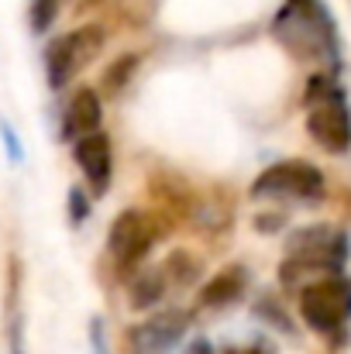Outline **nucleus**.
Here are the masks:
<instances>
[{
    "mask_svg": "<svg viewBox=\"0 0 351 354\" xmlns=\"http://www.w3.org/2000/svg\"><path fill=\"white\" fill-rule=\"evenodd\" d=\"M272 38L303 62H321V66L341 62L338 24L324 0H286L272 17Z\"/></svg>",
    "mask_w": 351,
    "mask_h": 354,
    "instance_id": "nucleus-1",
    "label": "nucleus"
},
{
    "mask_svg": "<svg viewBox=\"0 0 351 354\" xmlns=\"http://www.w3.org/2000/svg\"><path fill=\"white\" fill-rule=\"evenodd\" d=\"M307 131L310 138L331 151V155H345L351 148V111L345 93L334 86L331 76H314L307 86Z\"/></svg>",
    "mask_w": 351,
    "mask_h": 354,
    "instance_id": "nucleus-2",
    "label": "nucleus"
},
{
    "mask_svg": "<svg viewBox=\"0 0 351 354\" xmlns=\"http://www.w3.org/2000/svg\"><path fill=\"white\" fill-rule=\"evenodd\" d=\"M286 251L289 254L282 261V282L296 286L300 275H310V272L338 275L345 265V254H348V241L341 231H334L327 224H314V227H303L289 237Z\"/></svg>",
    "mask_w": 351,
    "mask_h": 354,
    "instance_id": "nucleus-3",
    "label": "nucleus"
},
{
    "mask_svg": "<svg viewBox=\"0 0 351 354\" xmlns=\"http://www.w3.org/2000/svg\"><path fill=\"white\" fill-rule=\"evenodd\" d=\"M300 317L317 334H338L351 317V282L341 275H327L300 289Z\"/></svg>",
    "mask_w": 351,
    "mask_h": 354,
    "instance_id": "nucleus-4",
    "label": "nucleus"
},
{
    "mask_svg": "<svg viewBox=\"0 0 351 354\" xmlns=\"http://www.w3.org/2000/svg\"><path fill=\"white\" fill-rule=\"evenodd\" d=\"M327 186H324V172L310 162H276L269 165L255 183H251V196L255 200H265V196H276V200H303V203H314V200H324Z\"/></svg>",
    "mask_w": 351,
    "mask_h": 354,
    "instance_id": "nucleus-5",
    "label": "nucleus"
},
{
    "mask_svg": "<svg viewBox=\"0 0 351 354\" xmlns=\"http://www.w3.org/2000/svg\"><path fill=\"white\" fill-rule=\"evenodd\" d=\"M104 48V31L87 24V28H76L62 38H55L45 52V76H48V86L52 90H62L83 66L93 62V55Z\"/></svg>",
    "mask_w": 351,
    "mask_h": 354,
    "instance_id": "nucleus-6",
    "label": "nucleus"
},
{
    "mask_svg": "<svg viewBox=\"0 0 351 354\" xmlns=\"http://www.w3.org/2000/svg\"><path fill=\"white\" fill-rule=\"evenodd\" d=\"M152 244H155V224L148 221V214H138V210L117 214L107 234V251L120 268H134L152 251Z\"/></svg>",
    "mask_w": 351,
    "mask_h": 354,
    "instance_id": "nucleus-7",
    "label": "nucleus"
},
{
    "mask_svg": "<svg viewBox=\"0 0 351 354\" xmlns=\"http://www.w3.org/2000/svg\"><path fill=\"white\" fill-rule=\"evenodd\" d=\"M186 327H190V324H186V313L169 310L165 317H155V320H148V324H138L127 337H131V344H134L138 354H165L183 341Z\"/></svg>",
    "mask_w": 351,
    "mask_h": 354,
    "instance_id": "nucleus-8",
    "label": "nucleus"
},
{
    "mask_svg": "<svg viewBox=\"0 0 351 354\" xmlns=\"http://www.w3.org/2000/svg\"><path fill=\"white\" fill-rule=\"evenodd\" d=\"M73 155H76V165L83 169V176L90 179V186H93L97 193H104L107 183H111V169H114L107 134H104V131H90V134L76 138Z\"/></svg>",
    "mask_w": 351,
    "mask_h": 354,
    "instance_id": "nucleus-9",
    "label": "nucleus"
},
{
    "mask_svg": "<svg viewBox=\"0 0 351 354\" xmlns=\"http://www.w3.org/2000/svg\"><path fill=\"white\" fill-rule=\"evenodd\" d=\"M100 118H104V107H100V97L93 90H80L69 107H66V120H62V134L66 138H83L90 131L100 127Z\"/></svg>",
    "mask_w": 351,
    "mask_h": 354,
    "instance_id": "nucleus-10",
    "label": "nucleus"
},
{
    "mask_svg": "<svg viewBox=\"0 0 351 354\" xmlns=\"http://www.w3.org/2000/svg\"><path fill=\"white\" fill-rule=\"evenodd\" d=\"M244 282H248V275H244V268L241 265H234L228 272H221L214 282H207L204 286V306H228L234 303L241 292H244Z\"/></svg>",
    "mask_w": 351,
    "mask_h": 354,
    "instance_id": "nucleus-11",
    "label": "nucleus"
},
{
    "mask_svg": "<svg viewBox=\"0 0 351 354\" xmlns=\"http://www.w3.org/2000/svg\"><path fill=\"white\" fill-rule=\"evenodd\" d=\"M165 275H169L165 265H162V268H145V272L134 279V286H131V306H134V310L155 306V303L165 296Z\"/></svg>",
    "mask_w": 351,
    "mask_h": 354,
    "instance_id": "nucleus-12",
    "label": "nucleus"
},
{
    "mask_svg": "<svg viewBox=\"0 0 351 354\" xmlns=\"http://www.w3.org/2000/svg\"><path fill=\"white\" fill-rule=\"evenodd\" d=\"M59 3L62 0H35V7H31V31L35 35H45L52 28V21L59 14Z\"/></svg>",
    "mask_w": 351,
    "mask_h": 354,
    "instance_id": "nucleus-13",
    "label": "nucleus"
},
{
    "mask_svg": "<svg viewBox=\"0 0 351 354\" xmlns=\"http://www.w3.org/2000/svg\"><path fill=\"white\" fill-rule=\"evenodd\" d=\"M69 217H73V224H83L87 217H90V200L83 196V189L76 186V189H69Z\"/></svg>",
    "mask_w": 351,
    "mask_h": 354,
    "instance_id": "nucleus-14",
    "label": "nucleus"
},
{
    "mask_svg": "<svg viewBox=\"0 0 351 354\" xmlns=\"http://www.w3.org/2000/svg\"><path fill=\"white\" fill-rule=\"evenodd\" d=\"M134 69V55H127V59H120L114 69H107V86L111 90H120L124 83H127V73Z\"/></svg>",
    "mask_w": 351,
    "mask_h": 354,
    "instance_id": "nucleus-15",
    "label": "nucleus"
},
{
    "mask_svg": "<svg viewBox=\"0 0 351 354\" xmlns=\"http://www.w3.org/2000/svg\"><path fill=\"white\" fill-rule=\"evenodd\" d=\"M0 138H3V145H7V158L17 165V162H21V145H17V138H14V127H10L7 120H0Z\"/></svg>",
    "mask_w": 351,
    "mask_h": 354,
    "instance_id": "nucleus-16",
    "label": "nucleus"
},
{
    "mask_svg": "<svg viewBox=\"0 0 351 354\" xmlns=\"http://www.w3.org/2000/svg\"><path fill=\"white\" fill-rule=\"evenodd\" d=\"M186 354H217V351H214L207 341H193V344L186 348Z\"/></svg>",
    "mask_w": 351,
    "mask_h": 354,
    "instance_id": "nucleus-17",
    "label": "nucleus"
},
{
    "mask_svg": "<svg viewBox=\"0 0 351 354\" xmlns=\"http://www.w3.org/2000/svg\"><path fill=\"white\" fill-rule=\"evenodd\" d=\"M228 354H269V348H231Z\"/></svg>",
    "mask_w": 351,
    "mask_h": 354,
    "instance_id": "nucleus-18",
    "label": "nucleus"
}]
</instances>
